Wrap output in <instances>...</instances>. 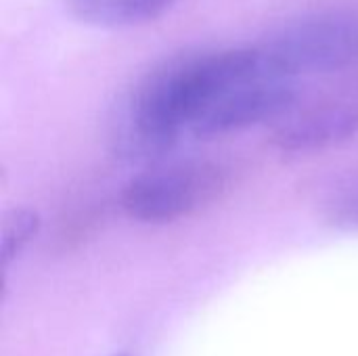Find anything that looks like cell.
<instances>
[{
	"label": "cell",
	"instance_id": "6da1fadb",
	"mask_svg": "<svg viewBox=\"0 0 358 356\" xmlns=\"http://www.w3.org/2000/svg\"><path fill=\"white\" fill-rule=\"evenodd\" d=\"M252 52V44L185 52L147 71L122 105L113 136L117 149L130 157L170 149L250 65Z\"/></svg>",
	"mask_w": 358,
	"mask_h": 356
},
{
	"label": "cell",
	"instance_id": "5b68a950",
	"mask_svg": "<svg viewBox=\"0 0 358 356\" xmlns=\"http://www.w3.org/2000/svg\"><path fill=\"white\" fill-rule=\"evenodd\" d=\"M73 17L94 27H134L149 23L180 0H63Z\"/></svg>",
	"mask_w": 358,
	"mask_h": 356
},
{
	"label": "cell",
	"instance_id": "8992f818",
	"mask_svg": "<svg viewBox=\"0 0 358 356\" xmlns=\"http://www.w3.org/2000/svg\"><path fill=\"white\" fill-rule=\"evenodd\" d=\"M40 231V216L31 208H15L4 216L2 222V258L10 264L21 256L29 241Z\"/></svg>",
	"mask_w": 358,
	"mask_h": 356
},
{
	"label": "cell",
	"instance_id": "ba28073f",
	"mask_svg": "<svg viewBox=\"0 0 358 356\" xmlns=\"http://www.w3.org/2000/svg\"><path fill=\"white\" fill-rule=\"evenodd\" d=\"M111 356H128V355H111Z\"/></svg>",
	"mask_w": 358,
	"mask_h": 356
},
{
	"label": "cell",
	"instance_id": "52a82bcc",
	"mask_svg": "<svg viewBox=\"0 0 358 356\" xmlns=\"http://www.w3.org/2000/svg\"><path fill=\"white\" fill-rule=\"evenodd\" d=\"M327 218L342 229H358V183L340 191L327 204Z\"/></svg>",
	"mask_w": 358,
	"mask_h": 356
},
{
	"label": "cell",
	"instance_id": "277c9868",
	"mask_svg": "<svg viewBox=\"0 0 358 356\" xmlns=\"http://www.w3.org/2000/svg\"><path fill=\"white\" fill-rule=\"evenodd\" d=\"M358 132V105L321 103L285 113L271 134V145L285 153L323 151Z\"/></svg>",
	"mask_w": 358,
	"mask_h": 356
},
{
	"label": "cell",
	"instance_id": "3957f363",
	"mask_svg": "<svg viewBox=\"0 0 358 356\" xmlns=\"http://www.w3.org/2000/svg\"><path fill=\"white\" fill-rule=\"evenodd\" d=\"M229 183V172L220 164L206 159L174 162L130 178L120 193V206L138 222L166 225L218 201Z\"/></svg>",
	"mask_w": 358,
	"mask_h": 356
},
{
	"label": "cell",
	"instance_id": "7a4b0ae2",
	"mask_svg": "<svg viewBox=\"0 0 358 356\" xmlns=\"http://www.w3.org/2000/svg\"><path fill=\"white\" fill-rule=\"evenodd\" d=\"M256 48L271 73L292 82L358 67V0L319 4L287 17Z\"/></svg>",
	"mask_w": 358,
	"mask_h": 356
}]
</instances>
